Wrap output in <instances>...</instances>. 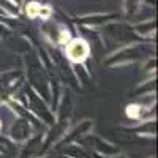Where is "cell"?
I'll list each match as a JSON object with an SVG mask.
<instances>
[{"mask_svg":"<svg viewBox=\"0 0 158 158\" xmlns=\"http://www.w3.org/2000/svg\"><path fill=\"white\" fill-rule=\"evenodd\" d=\"M89 52H90V48L87 44V41L84 40H73L71 43H68L67 46V56L71 62L74 63H79V62H84L87 57H89Z\"/></svg>","mask_w":158,"mask_h":158,"instance_id":"obj_1","label":"cell"},{"mask_svg":"<svg viewBox=\"0 0 158 158\" xmlns=\"http://www.w3.org/2000/svg\"><path fill=\"white\" fill-rule=\"evenodd\" d=\"M51 8L49 6H40V11H38V16H41L43 19H48L51 16Z\"/></svg>","mask_w":158,"mask_h":158,"instance_id":"obj_3","label":"cell"},{"mask_svg":"<svg viewBox=\"0 0 158 158\" xmlns=\"http://www.w3.org/2000/svg\"><path fill=\"white\" fill-rule=\"evenodd\" d=\"M127 114H128L130 117H138V115H139V106H136V104H131V106H128Z\"/></svg>","mask_w":158,"mask_h":158,"instance_id":"obj_4","label":"cell"},{"mask_svg":"<svg viewBox=\"0 0 158 158\" xmlns=\"http://www.w3.org/2000/svg\"><path fill=\"white\" fill-rule=\"evenodd\" d=\"M59 41H60L62 44H67V43L70 41V33H68V30H62V32H60Z\"/></svg>","mask_w":158,"mask_h":158,"instance_id":"obj_5","label":"cell"},{"mask_svg":"<svg viewBox=\"0 0 158 158\" xmlns=\"http://www.w3.org/2000/svg\"><path fill=\"white\" fill-rule=\"evenodd\" d=\"M40 6H41V5H38L36 2H32V3L27 5V15H29V18H36L38 16Z\"/></svg>","mask_w":158,"mask_h":158,"instance_id":"obj_2","label":"cell"}]
</instances>
